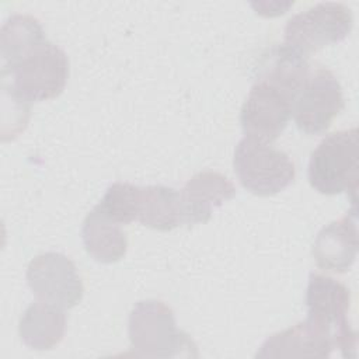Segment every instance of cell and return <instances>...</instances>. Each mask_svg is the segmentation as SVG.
Wrapping results in <instances>:
<instances>
[{
  "mask_svg": "<svg viewBox=\"0 0 359 359\" xmlns=\"http://www.w3.org/2000/svg\"><path fill=\"white\" fill-rule=\"evenodd\" d=\"M128 334L136 356H198L195 342L178 330L174 311L161 300L137 302L129 314Z\"/></svg>",
  "mask_w": 359,
  "mask_h": 359,
  "instance_id": "obj_1",
  "label": "cell"
},
{
  "mask_svg": "<svg viewBox=\"0 0 359 359\" xmlns=\"http://www.w3.org/2000/svg\"><path fill=\"white\" fill-rule=\"evenodd\" d=\"M309 182L323 195L344 191L356 195L358 188V129H344L327 135L311 153Z\"/></svg>",
  "mask_w": 359,
  "mask_h": 359,
  "instance_id": "obj_2",
  "label": "cell"
},
{
  "mask_svg": "<svg viewBox=\"0 0 359 359\" xmlns=\"http://www.w3.org/2000/svg\"><path fill=\"white\" fill-rule=\"evenodd\" d=\"M306 306V320L330 332L334 338L335 349H339L344 358H356L358 335L348 320L351 307L349 289L331 276L310 273Z\"/></svg>",
  "mask_w": 359,
  "mask_h": 359,
  "instance_id": "obj_3",
  "label": "cell"
},
{
  "mask_svg": "<svg viewBox=\"0 0 359 359\" xmlns=\"http://www.w3.org/2000/svg\"><path fill=\"white\" fill-rule=\"evenodd\" d=\"M233 165L241 185L258 196L279 194L296 177L294 164L285 151L245 136L236 146Z\"/></svg>",
  "mask_w": 359,
  "mask_h": 359,
  "instance_id": "obj_4",
  "label": "cell"
},
{
  "mask_svg": "<svg viewBox=\"0 0 359 359\" xmlns=\"http://www.w3.org/2000/svg\"><path fill=\"white\" fill-rule=\"evenodd\" d=\"M1 77L13 79L7 83L25 101H46L57 97L69 79V59L63 49L45 41L11 70L1 72Z\"/></svg>",
  "mask_w": 359,
  "mask_h": 359,
  "instance_id": "obj_5",
  "label": "cell"
},
{
  "mask_svg": "<svg viewBox=\"0 0 359 359\" xmlns=\"http://www.w3.org/2000/svg\"><path fill=\"white\" fill-rule=\"evenodd\" d=\"M353 27L351 8L342 3H318L290 17L283 43L309 57L324 46L344 41Z\"/></svg>",
  "mask_w": 359,
  "mask_h": 359,
  "instance_id": "obj_6",
  "label": "cell"
},
{
  "mask_svg": "<svg viewBox=\"0 0 359 359\" xmlns=\"http://www.w3.org/2000/svg\"><path fill=\"white\" fill-rule=\"evenodd\" d=\"M342 88L332 72L318 67L310 72L293 101L296 126L307 135H321L344 109Z\"/></svg>",
  "mask_w": 359,
  "mask_h": 359,
  "instance_id": "obj_7",
  "label": "cell"
},
{
  "mask_svg": "<svg viewBox=\"0 0 359 359\" xmlns=\"http://www.w3.org/2000/svg\"><path fill=\"white\" fill-rule=\"evenodd\" d=\"M27 283L34 296L60 309L77 306L84 293L74 262L60 252L36 255L27 268Z\"/></svg>",
  "mask_w": 359,
  "mask_h": 359,
  "instance_id": "obj_8",
  "label": "cell"
},
{
  "mask_svg": "<svg viewBox=\"0 0 359 359\" xmlns=\"http://www.w3.org/2000/svg\"><path fill=\"white\" fill-rule=\"evenodd\" d=\"M293 101L278 88L255 81L241 107L240 122L245 137L271 143L292 118Z\"/></svg>",
  "mask_w": 359,
  "mask_h": 359,
  "instance_id": "obj_9",
  "label": "cell"
},
{
  "mask_svg": "<svg viewBox=\"0 0 359 359\" xmlns=\"http://www.w3.org/2000/svg\"><path fill=\"white\" fill-rule=\"evenodd\" d=\"M335 349L330 332L304 320L265 339L257 358H328Z\"/></svg>",
  "mask_w": 359,
  "mask_h": 359,
  "instance_id": "obj_10",
  "label": "cell"
},
{
  "mask_svg": "<svg viewBox=\"0 0 359 359\" xmlns=\"http://www.w3.org/2000/svg\"><path fill=\"white\" fill-rule=\"evenodd\" d=\"M234 195L236 187L223 174L216 171L195 174L180 192L184 223H208L213 210L234 198Z\"/></svg>",
  "mask_w": 359,
  "mask_h": 359,
  "instance_id": "obj_11",
  "label": "cell"
},
{
  "mask_svg": "<svg viewBox=\"0 0 359 359\" xmlns=\"http://www.w3.org/2000/svg\"><path fill=\"white\" fill-rule=\"evenodd\" d=\"M358 245L355 213L345 215L318 231L313 244V257L318 268L344 273L355 262Z\"/></svg>",
  "mask_w": 359,
  "mask_h": 359,
  "instance_id": "obj_12",
  "label": "cell"
},
{
  "mask_svg": "<svg viewBox=\"0 0 359 359\" xmlns=\"http://www.w3.org/2000/svg\"><path fill=\"white\" fill-rule=\"evenodd\" d=\"M257 70V81L268 83L292 101H294L310 74L307 57L285 43L268 49L258 62Z\"/></svg>",
  "mask_w": 359,
  "mask_h": 359,
  "instance_id": "obj_13",
  "label": "cell"
},
{
  "mask_svg": "<svg viewBox=\"0 0 359 359\" xmlns=\"http://www.w3.org/2000/svg\"><path fill=\"white\" fill-rule=\"evenodd\" d=\"M66 323L63 309L38 300L28 306L21 316L18 332L29 349L48 351L63 339Z\"/></svg>",
  "mask_w": 359,
  "mask_h": 359,
  "instance_id": "obj_14",
  "label": "cell"
},
{
  "mask_svg": "<svg viewBox=\"0 0 359 359\" xmlns=\"http://www.w3.org/2000/svg\"><path fill=\"white\" fill-rule=\"evenodd\" d=\"M81 238L87 254L101 264L122 259L128 250V238L121 224L112 222L94 208L84 219Z\"/></svg>",
  "mask_w": 359,
  "mask_h": 359,
  "instance_id": "obj_15",
  "label": "cell"
},
{
  "mask_svg": "<svg viewBox=\"0 0 359 359\" xmlns=\"http://www.w3.org/2000/svg\"><path fill=\"white\" fill-rule=\"evenodd\" d=\"M46 39L41 22L27 14H14L6 20L0 32L1 72L11 70Z\"/></svg>",
  "mask_w": 359,
  "mask_h": 359,
  "instance_id": "obj_16",
  "label": "cell"
},
{
  "mask_svg": "<svg viewBox=\"0 0 359 359\" xmlns=\"http://www.w3.org/2000/svg\"><path fill=\"white\" fill-rule=\"evenodd\" d=\"M137 220L153 230L170 231L184 223L180 192L164 185H147L140 189Z\"/></svg>",
  "mask_w": 359,
  "mask_h": 359,
  "instance_id": "obj_17",
  "label": "cell"
},
{
  "mask_svg": "<svg viewBox=\"0 0 359 359\" xmlns=\"http://www.w3.org/2000/svg\"><path fill=\"white\" fill-rule=\"evenodd\" d=\"M142 187L129 182H114L95 206L102 215L118 224H129L139 217Z\"/></svg>",
  "mask_w": 359,
  "mask_h": 359,
  "instance_id": "obj_18",
  "label": "cell"
}]
</instances>
